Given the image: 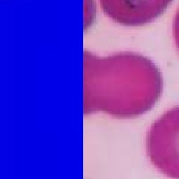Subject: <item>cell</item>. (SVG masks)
<instances>
[{
    "label": "cell",
    "mask_w": 179,
    "mask_h": 179,
    "mask_svg": "<svg viewBox=\"0 0 179 179\" xmlns=\"http://www.w3.org/2000/svg\"><path fill=\"white\" fill-rule=\"evenodd\" d=\"M172 0H99L103 11L115 22L126 26L149 23L160 16Z\"/></svg>",
    "instance_id": "3957f363"
},
{
    "label": "cell",
    "mask_w": 179,
    "mask_h": 179,
    "mask_svg": "<svg viewBox=\"0 0 179 179\" xmlns=\"http://www.w3.org/2000/svg\"><path fill=\"white\" fill-rule=\"evenodd\" d=\"M146 149L152 165L163 175L179 179V106L155 120L146 134Z\"/></svg>",
    "instance_id": "7a4b0ae2"
},
{
    "label": "cell",
    "mask_w": 179,
    "mask_h": 179,
    "mask_svg": "<svg viewBox=\"0 0 179 179\" xmlns=\"http://www.w3.org/2000/svg\"><path fill=\"white\" fill-rule=\"evenodd\" d=\"M163 90L161 73L146 57L119 52L99 57L84 52L86 114L101 112L133 118L149 111Z\"/></svg>",
    "instance_id": "6da1fadb"
},
{
    "label": "cell",
    "mask_w": 179,
    "mask_h": 179,
    "mask_svg": "<svg viewBox=\"0 0 179 179\" xmlns=\"http://www.w3.org/2000/svg\"><path fill=\"white\" fill-rule=\"evenodd\" d=\"M174 35L176 44H177L179 49V9L176 14L175 19L174 21Z\"/></svg>",
    "instance_id": "5b68a950"
},
{
    "label": "cell",
    "mask_w": 179,
    "mask_h": 179,
    "mask_svg": "<svg viewBox=\"0 0 179 179\" xmlns=\"http://www.w3.org/2000/svg\"><path fill=\"white\" fill-rule=\"evenodd\" d=\"M85 26L87 27L88 25L92 23L95 13L94 4L92 0H85Z\"/></svg>",
    "instance_id": "277c9868"
}]
</instances>
